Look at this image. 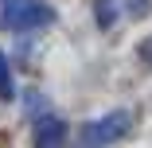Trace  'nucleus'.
Returning <instances> with one entry per match:
<instances>
[{"label": "nucleus", "instance_id": "f03ea898", "mask_svg": "<svg viewBox=\"0 0 152 148\" xmlns=\"http://www.w3.org/2000/svg\"><path fill=\"white\" fill-rule=\"evenodd\" d=\"M129 121H133V117H129L125 109H113L109 117L90 121V125L82 129V144H86V148H105V144H113V140H121V136L129 133Z\"/></svg>", "mask_w": 152, "mask_h": 148}, {"label": "nucleus", "instance_id": "7ed1b4c3", "mask_svg": "<svg viewBox=\"0 0 152 148\" xmlns=\"http://www.w3.org/2000/svg\"><path fill=\"white\" fill-rule=\"evenodd\" d=\"M66 144V121L58 117H39L35 121V148H63Z\"/></svg>", "mask_w": 152, "mask_h": 148}, {"label": "nucleus", "instance_id": "20e7f679", "mask_svg": "<svg viewBox=\"0 0 152 148\" xmlns=\"http://www.w3.org/2000/svg\"><path fill=\"white\" fill-rule=\"evenodd\" d=\"M16 98V82H12V66H8V55L0 51V101H12Z\"/></svg>", "mask_w": 152, "mask_h": 148}, {"label": "nucleus", "instance_id": "f257e3e1", "mask_svg": "<svg viewBox=\"0 0 152 148\" xmlns=\"http://www.w3.org/2000/svg\"><path fill=\"white\" fill-rule=\"evenodd\" d=\"M55 23V8L43 0H0V27L16 35L39 31V27Z\"/></svg>", "mask_w": 152, "mask_h": 148}, {"label": "nucleus", "instance_id": "39448f33", "mask_svg": "<svg viewBox=\"0 0 152 148\" xmlns=\"http://www.w3.org/2000/svg\"><path fill=\"white\" fill-rule=\"evenodd\" d=\"M113 20H117V0H98V23L113 27Z\"/></svg>", "mask_w": 152, "mask_h": 148}]
</instances>
